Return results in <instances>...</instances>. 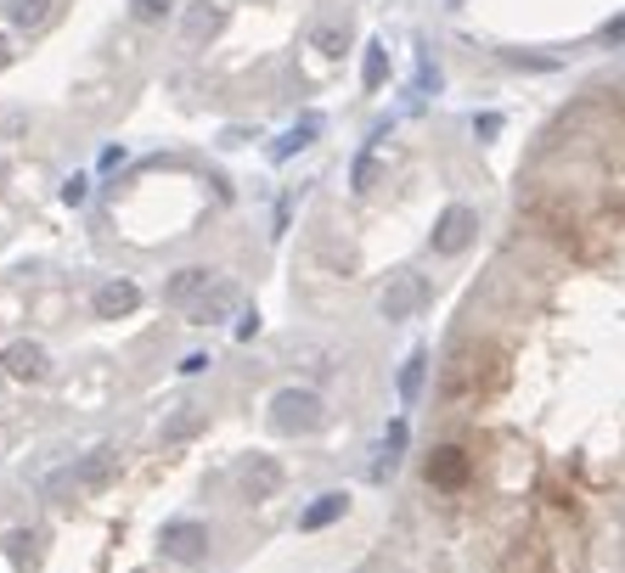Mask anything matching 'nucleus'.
Segmentation results:
<instances>
[{
  "label": "nucleus",
  "mask_w": 625,
  "mask_h": 573,
  "mask_svg": "<svg viewBox=\"0 0 625 573\" xmlns=\"http://www.w3.org/2000/svg\"><path fill=\"white\" fill-rule=\"evenodd\" d=\"M417 512L434 573H625V74L518 163L440 344Z\"/></svg>",
  "instance_id": "1"
},
{
  "label": "nucleus",
  "mask_w": 625,
  "mask_h": 573,
  "mask_svg": "<svg viewBox=\"0 0 625 573\" xmlns=\"http://www.w3.org/2000/svg\"><path fill=\"white\" fill-rule=\"evenodd\" d=\"M232 298H237L232 287H220L215 298H204V303H197V310H192V321H220L225 310H232Z\"/></svg>",
  "instance_id": "11"
},
{
  "label": "nucleus",
  "mask_w": 625,
  "mask_h": 573,
  "mask_svg": "<svg viewBox=\"0 0 625 573\" xmlns=\"http://www.w3.org/2000/svg\"><path fill=\"white\" fill-rule=\"evenodd\" d=\"M12 17H17V23H40V17H46V0H17Z\"/></svg>",
  "instance_id": "15"
},
{
  "label": "nucleus",
  "mask_w": 625,
  "mask_h": 573,
  "mask_svg": "<svg viewBox=\"0 0 625 573\" xmlns=\"http://www.w3.org/2000/svg\"><path fill=\"white\" fill-rule=\"evenodd\" d=\"M220 23V12H215V0H197V7L186 12V23H181V34H186V40H197V34H209Z\"/></svg>",
  "instance_id": "9"
},
{
  "label": "nucleus",
  "mask_w": 625,
  "mask_h": 573,
  "mask_svg": "<svg viewBox=\"0 0 625 573\" xmlns=\"http://www.w3.org/2000/svg\"><path fill=\"white\" fill-rule=\"evenodd\" d=\"M175 0H130V12H136V23H163L170 17Z\"/></svg>",
  "instance_id": "13"
},
{
  "label": "nucleus",
  "mask_w": 625,
  "mask_h": 573,
  "mask_svg": "<svg viewBox=\"0 0 625 573\" xmlns=\"http://www.w3.org/2000/svg\"><path fill=\"white\" fill-rule=\"evenodd\" d=\"M243 489H248V500L277 495V489H282V466H277V461H254V466L243 472Z\"/></svg>",
  "instance_id": "6"
},
{
  "label": "nucleus",
  "mask_w": 625,
  "mask_h": 573,
  "mask_svg": "<svg viewBox=\"0 0 625 573\" xmlns=\"http://www.w3.org/2000/svg\"><path fill=\"white\" fill-rule=\"evenodd\" d=\"M344 512V495H321V506H310L305 512V528H321V523H333Z\"/></svg>",
  "instance_id": "12"
},
{
  "label": "nucleus",
  "mask_w": 625,
  "mask_h": 573,
  "mask_svg": "<svg viewBox=\"0 0 625 573\" xmlns=\"http://www.w3.org/2000/svg\"><path fill=\"white\" fill-rule=\"evenodd\" d=\"M136 287H130V282H108V287H96V315H102V321H119V315H130V310H136Z\"/></svg>",
  "instance_id": "4"
},
{
  "label": "nucleus",
  "mask_w": 625,
  "mask_h": 573,
  "mask_svg": "<svg viewBox=\"0 0 625 573\" xmlns=\"http://www.w3.org/2000/svg\"><path fill=\"white\" fill-rule=\"evenodd\" d=\"M321 422V399L316 394H282L277 399V427H316Z\"/></svg>",
  "instance_id": "3"
},
{
  "label": "nucleus",
  "mask_w": 625,
  "mask_h": 573,
  "mask_svg": "<svg viewBox=\"0 0 625 573\" xmlns=\"http://www.w3.org/2000/svg\"><path fill=\"white\" fill-rule=\"evenodd\" d=\"M7 551H12L17 568H28V562H35V534H12V539H7Z\"/></svg>",
  "instance_id": "14"
},
{
  "label": "nucleus",
  "mask_w": 625,
  "mask_h": 573,
  "mask_svg": "<svg viewBox=\"0 0 625 573\" xmlns=\"http://www.w3.org/2000/svg\"><path fill=\"white\" fill-rule=\"evenodd\" d=\"M204 287H209V270H181V276L163 287V298H170V303H192Z\"/></svg>",
  "instance_id": "7"
},
{
  "label": "nucleus",
  "mask_w": 625,
  "mask_h": 573,
  "mask_svg": "<svg viewBox=\"0 0 625 573\" xmlns=\"http://www.w3.org/2000/svg\"><path fill=\"white\" fill-rule=\"evenodd\" d=\"M7 365H12V377H40V371H46V354H40L35 344H17V349L7 354Z\"/></svg>",
  "instance_id": "8"
},
{
  "label": "nucleus",
  "mask_w": 625,
  "mask_h": 573,
  "mask_svg": "<svg viewBox=\"0 0 625 573\" xmlns=\"http://www.w3.org/2000/svg\"><path fill=\"white\" fill-rule=\"evenodd\" d=\"M113 466H119L113 450H96V456L85 461V472H79V484H90V489H96V484H108V472H113Z\"/></svg>",
  "instance_id": "10"
},
{
  "label": "nucleus",
  "mask_w": 625,
  "mask_h": 573,
  "mask_svg": "<svg viewBox=\"0 0 625 573\" xmlns=\"http://www.w3.org/2000/svg\"><path fill=\"white\" fill-rule=\"evenodd\" d=\"M417 303H422V282H417V276H401V282L383 292V315H389V321H406Z\"/></svg>",
  "instance_id": "5"
},
{
  "label": "nucleus",
  "mask_w": 625,
  "mask_h": 573,
  "mask_svg": "<svg viewBox=\"0 0 625 573\" xmlns=\"http://www.w3.org/2000/svg\"><path fill=\"white\" fill-rule=\"evenodd\" d=\"M0 67H7V46H0Z\"/></svg>",
  "instance_id": "16"
},
{
  "label": "nucleus",
  "mask_w": 625,
  "mask_h": 573,
  "mask_svg": "<svg viewBox=\"0 0 625 573\" xmlns=\"http://www.w3.org/2000/svg\"><path fill=\"white\" fill-rule=\"evenodd\" d=\"M163 551H170L175 562H197L209 551V528L204 523H170L163 528Z\"/></svg>",
  "instance_id": "2"
}]
</instances>
